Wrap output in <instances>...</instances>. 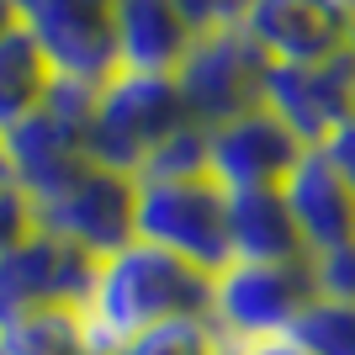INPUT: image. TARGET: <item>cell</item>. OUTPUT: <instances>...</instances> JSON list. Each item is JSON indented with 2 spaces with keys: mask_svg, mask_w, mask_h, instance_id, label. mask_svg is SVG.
Listing matches in <instances>:
<instances>
[{
  "mask_svg": "<svg viewBox=\"0 0 355 355\" xmlns=\"http://www.w3.org/2000/svg\"><path fill=\"white\" fill-rule=\"evenodd\" d=\"M282 196L297 218V234H302L308 254H329V250L355 244V186L318 148H308L297 159V170L282 180Z\"/></svg>",
  "mask_w": 355,
  "mask_h": 355,
  "instance_id": "13",
  "label": "cell"
},
{
  "mask_svg": "<svg viewBox=\"0 0 355 355\" xmlns=\"http://www.w3.org/2000/svg\"><path fill=\"white\" fill-rule=\"evenodd\" d=\"M234 355H308L292 334H276V340H234Z\"/></svg>",
  "mask_w": 355,
  "mask_h": 355,
  "instance_id": "24",
  "label": "cell"
},
{
  "mask_svg": "<svg viewBox=\"0 0 355 355\" xmlns=\"http://www.w3.org/2000/svg\"><path fill=\"white\" fill-rule=\"evenodd\" d=\"M175 6L191 16L196 32H212V27H234L239 16H244V6H250V0H175Z\"/></svg>",
  "mask_w": 355,
  "mask_h": 355,
  "instance_id": "22",
  "label": "cell"
},
{
  "mask_svg": "<svg viewBox=\"0 0 355 355\" xmlns=\"http://www.w3.org/2000/svg\"><path fill=\"white\" fill-rule=\"evenodd\" d=\"M117 355H234V340L212 318H175V324H159L148 334H138Z\"/></svg>",
  "mask_w": 355,
  "mask_h": 355,
  "instance_id": "18",
  "label": "cell"
},
{
  "mask_svg": "<svg viewBox=\"0 0 355 355\" xmlns=\"http://www.w3.org/2000/svg\"><path fill=\"white\" fill-rule=\"evenodd\" d=\"M37 218H32V196L16 186L11 159H6V144H0V250H11L21 234H32Z\"/></svg>",
  "mask_w": 355,
  "mask_h": 355,
  "instance_id": "20",
  "label": "cell"
},
{
  "mask_svg": "<svg viewBox=\"0 0 355 355\" xmlns=\"http://www.w3.org/2000/svg\"><path fill=\"white\" fill-rule=\"evenodd\" d=\"M266 106L292 128L302 144H324L340 122L355 117V48L324 64H270Z\"/></svg>",
  "mask_w": 355,
  "mask_h": 355,
  "instance_id": "12",
  "label": "cell"
},
{
  "mask_svg": "<svg viewBox=\"0 0 355 355\" xmlns=\"http://www.w3.org/2000/svg\"><path fill=\"white\" fill-rule=\"evenodd\" d=\"M11 27V0H0V32Z\"/></svg>",
  "mask_w": 355,
  "mask_h": 355,
  "instance_id": "25",
  "label": "cell"
},
{
  "mask_svg": "<svg viewBox=\"0 0 355 355\" xmlns=\"http://www.w3.org/2000/svg\"><path fill=\"white\" fill-rule=\"evenodd\" d=\"M313 276H318V297L355 302V244L329 250V254H313Z\"/></svg>",
  "mask_w": 355,
  "mask_h": 355,
  "instance_id": "21",
  "label": "cell"
},
{
  "mask_svg": "<svg viewBox=\"0 0 355 355\" xmlns=\"http://www.w3.org/2000/svg\"><path fill=\"white\" fill-rule=\"evenodd\" d=\"M308 144L286 128L270 106L244 112V117L207 128V175L223 191H260V186H282L297 170Z\"/></svg>",
  "mask_w": 355,
  "mask_h": 355,
  "instance_id": "11",
  "label": "cell"
},
{
  "mask_svg": "<svg viewBox=\"0 0 355 355\" xmlns=\"http://www.w3.org/2000/svg\"><path fill=\"white\" fill-rule=\"evenodd\" d=\"M90 282H96V254L74 250L69 239L48 228H32L11 250H0V329L59 308L85 313Z\"/></svg>",
  "mask_w": 355,
  "mask_h": 355,
  "instance_id": "7",
  "label": "cell"
},
{
  "mask_svg": "<svg viewBox=\"0 0 355 355\" xmlns=\"http://www.w3.org/2000/svg\"><path fill=\"white\" fill-rule=\"evenodd\" d=\"M318 302L308 260H228L212 276V324L228 340H276Z\"/></svg>",
  "mask_w": 355,
  "mask_h": 355,
  "instance_id": "4",
  "label": "cell"
},
{
  "mask_svg": "<svg viewBox=\"0 0 355 355\" xmlns=\"http://www.w3.org/2000/svg\"><path fill=\"white\" fill-rule=\"evenodd\" d=\"M175 90L196 128H223V122L260 112L270 90V59L254 48L244 27H212L196 32L191 53L175 69Z\"/></svg>",
  "mask_w": 355,
  "mask_h": 355,
  "instance_id": "5",
  "label": "cell"
},
{
  "mask_svg": "<svg viewBox=\"0 0 355 355\" xmlns=\"http://www.w3.org/2000/svg\"><path fill=\"white\" fill-rule=\"evenodd\" d=\"M228 250L234 260H308L282 186L228 191Z\"/></svg>",
  "mask_w": 355,
  "mask_h": 355,
  "instance_id": "15",
  "label": "cell"
},
{
  "mask_svg": "<svg viewBox=\"0 0 355 355\" xmlns=\"http://www.w3.org/2000/svg\"><path fill=\"white\" fill-rule=\"evenodd\" d=\"M11 21L37 43L59 80L101 85L106 74H117L112 0H11Z\"/></svg>",
  "mask_w": 355,
  "mask_h": 355,
  "instance_id": "8",
  "label": "cell"
},
{
  "mask_svg": "<svg viewBox=\"0 0 355 355\" xmlns=\"http://www.w3.org/2000/svg\"><path fill=\"white\" fill-rule=\"evenodd\" d=\"M196 128L186 101L175 90V74H138L117 69L106 74L90 96V159L122 175H144L148 159L159 154L175 133Z\"/></svg>",
  "mask_w": 355,
  "mask_h": 355,
  "instance_id": "2",
  "label": "cell"
},
{
  "mask_svg": "<svg viewBox=\"0 0 355 355\" xmlns=\"http://www.w3.org/2000/svg\"><path fill=\"white\" fill-rule=\"evenodd\" d=\"M0 355H101V350L90 345L85 313L59 308V313H37V318L0 329Z\"/></svg>",
  "mask_w": 355,
  "mask_h": 355,
  "instance_id": "17",
  "label": "cell"
},
{
  "mask_svg": "<svg viewBox=\"0 0 355 355\" xmlns=\"http://www.w3.org/2000/svg\"><path fill=\"white\" fill-rule=\"evenodd\" d=\"M112 32H117V69L138 74H175L196 43L191 16L175 0H112Z\"/></svg>",
  "mask_w": 355,
  "mask_h": 355,
  "instance_id": "14",
  "label": "cell"
},
{
  "mask_svg": "<svg viewBox=\"0 0 355 355\" xmlns=\"http://www.w3.org/2000/svg\"><path fill=\"white\" fill-rule=\"evenodd\" d=\"M313 148H318V154H324V159H329V164H334V170H340V175L355 186V117H350V122H340V128H334L324 144H313Z\"/></svg>",
  "mask_w": 355,
  "mask_h": 355,
  "instance_id": "23",
  "label": "cell"
},
{
  "mask_svg": "<svg viewBox=\"0 0 355 355\" xmlns=\"http://www.w3.org/2000/svg\"><path fill=\"white\" fill-rule=\"evenodd\" d=\"M90 96L96 85H74V80H59L48 90V101L32 112L21 128L0 138L6 144V159H11L16 186L32 196V207L53 196L59 186H69L80 170L90 164Z\"/></svg>",
  "mask_w": 355,
  "mask_h": 355,
  "instance_id": "6",
  "label": "cell"
},
{
  "mask_svg": "<svg viewBox=\"0 0 355 355\" xmlns=\"http://www.w3.org/2000/svg\"><path fill=\"white\" fill-rule=\"evenodd\" d=\"M175 318H212V270L164 254L144 239L96 260V282L85 297V329L101 355H117L138 334Z\"/></svg>",
  "mask_w": 355,
  "mask_h": 355,
  "instance_id": "1",
  "label": "cell"
},
{
  "mask_svg": "<svg viewBox=\"0 0 355 355\" xmlns=\"http://www.w3.org/2000/svg\"><path fill=\"white\" fill-rule=\"evenodd\" d=\"M53 85H59V74L48 69L37 43L11 21V27L0 32V138L11 133V128H21L48 101Z\"/></svg>",
  "mask_w": 355,
  "mask_h": 355,
  "instance_id": "16",
  "label": "cell"
},
{
  "mask_svg": "<svg viewBox=\"0 0 355 355\" xmlns=\"http://www.w3.org/2000/svg\"><path fill=\"white\" fill-rule=\"evenodd\" d=\"M239 27L254 37L276 69L282 64H324L355 48V11L345 0H250Z\"/></svg>",
  "mask_w": 355,
  "mask_h": 355,
  "instance_id": "10",
  "label": "cell"
},
{
  "mask_svg": "<svg viewBox=\"0 0 355 355\" xmlns=\"http://www.w3.org/2000/svg\"><path fill=\"white\" fill-rule=\"evenodd\" d=\"M292 340L308 355H355V302L318 297L292 324Z\"/></svg>",
  "mask_w": 355,
  "mask_h": 355,
  "instance_id": "19",
  "label": "cell"
},
{
  "mask_svg": "<svg viewBox=\"0 0 355 355\" xmlns=\"http://www.w3.org/2000/svg\"><path fill=\"white\" fill-rule=\"evenodd\" d=\"M133 212H138V175H122V170H106L90 159L69 186L43 196L32 207V218H37V228L69 239L74 250L101 260V254L133 244Z\"/></svg>",
  "mask_w": 355,
  "mask_h": 355,
  "instance_id": "9",
  "label": "cell"
},
{
  "mask_svg": "<svg viewBox=\"0 0 355 355\" xmlns=\"http://www.w3.org/2000/svg\"><path fill=\"white\" fill-rule=\"evenodd\" d=\"M133 239L218 276L234 260V250H228V191L207 170H196V175H138Z\"/></svg>",
  "mask_w": 355,
  "mask_h": 355,
  "instance_id": "3",
  "label": "cell"
}]
</instances>
